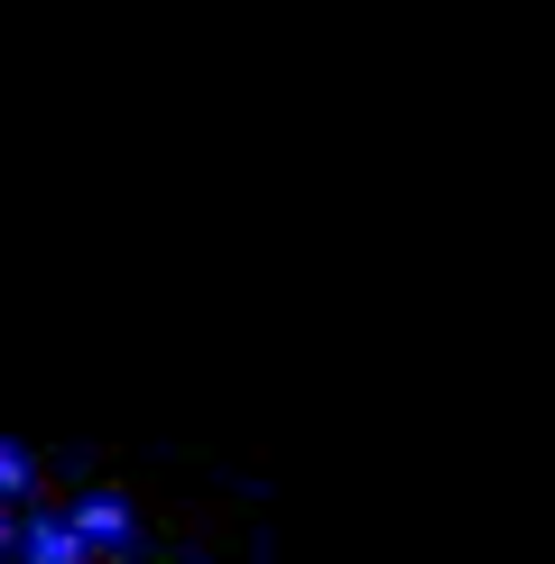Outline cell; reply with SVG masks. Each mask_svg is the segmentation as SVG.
I'll return each instance as SVG.
<instances>
[{
	"mask_svg": "<svg viewBox=\"0 0 555 564\" xmlns=\"http://www.w3.org/2000/svg\"><path fill=\"white\" fill-rule=\"evenodd\" d=\"M10 564H92V546L65 528V509H19V546Z\"/></svg>",
	"mask_w": 555,
	"mask_h": 564,
	"instance_id": "obj_1",
	"label": "cell"
},
{
	"mask_svg": "<svg viewBox=\"0 0 555 564\" xmlns=\"http://www.w3.org/2000/svg\"><path fill=\"white\" fill-rule=\"evenodd\" d=\"M65 528H75L84 546H130V500H121V490H111V481H92L84 500L65 509Z\"/></svg>",
	"mask_w": 555,
	"mask_h": 564,
	"instance_id": "obj_2",
	"label": "cell"
},
{
	"mask_svg": "<svg viewBox=\"0 0 555 564\" xmlns=\"http://www.w3.org/2000/svg\"><path fill=\"white\" fill-rule=\"evenodd\" d=\"M0 509H37V463L0 435Z\"/></svg>",
	"mask_w": 555,
	"mask_h": 564,
	"instance_id": "obj_3",
	"label": "cell"
},
{
	"mask_svg": "<svg viewBox=\"0 0 555 564\" xmlns=\"http://www.w3.org/2000/svg\"><path fill=\"white\" fill-rule=\"evenodd\" d=\"M10 546H19V509H0V564H10Z\"/></svg>",
	"mask_w": 555,
	"mask_h": 564,
	"instance_id": "obj_4",
	"label": "cell"
},
{
	"mask_svg": "<svg viewBox=\"0 0 555 564\" xmlns=\"http://www.w3.org/2000/svg\"><path fill=\"white\" fill-rule=\"evenodd\" d=\"M130 564H139V555H130Z\"/></svg>",
	"mask_w": 555,
	"mask_h": 564,
	"instance_id": "obj_5",
	"label": "cell"
}]
</instances>
